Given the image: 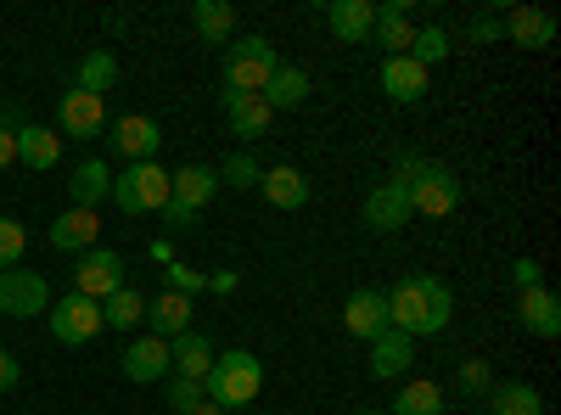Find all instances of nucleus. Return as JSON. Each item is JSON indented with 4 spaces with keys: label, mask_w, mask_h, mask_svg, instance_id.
Instances as JSON below:
<instances>
[{
    "label": "nucleus",
    "mask_w": 561,
    "mask_h": 415,
    "mask_svg": "<svg viewBox=\"0 0 561 415\" xmlns=\"http://www.w3.org/2000/svg\"><path fill=\"white\" fill-rule=\"evenodd\" d=\"M382 298H388V326L404 332V337H438L449 326V314H455L449 287L438 281V275H427V269L404 275V281L393 292H382Z\"/></svg>",
    "instance_id": "1"
},
{
    "label": "nucleus",
    "mask_w": 561,
    "mask_h": 415,
    "mask_svg": "<svg viewBox=\"0 0 561 415\" xmlns=\"http://www.w3.org/2000/svg\"><path fill=\"white\" fill-rule=\"evenodd\" d=\"M259 388H264V365H259L253 348H225V354H214V371L203 377V393H208L219 410L253 404Z\"/></svg>",
    "instance_id": "2"
},
{
    "label": "nucleus",
    "mask_w": 561,
    "mask_h": 415,
    "mask_svg": "<svg viewBox=\"0 0 561 415\" xmlns=\"http://www.w3.org/2000/svg\"><path fill=\"white\" fill-rule=\"evenodd\" d=\"M107 203H118V214H129V219L163 214V203H169V169H158V163H124V174H113Z\"/></svg>",
    "instance_id": "3"
},
{
    "label": "nucleus",
    "mask_w": 561,
    "mask_h": 415,
    "mask_svg": "<svg viewBox=\"0 0 561 415\" xmlns=\"http://www.w3.org/2000/svg\"><path fill=\"white\" fill-rule=\"evenodd\" d=\"M280 57L264 34H248L225 51V90H237V96H264V84L275 79Z\"/></svg>",
    "instance_id": "4"
},
{
    "label": "nucleus",
    "mask_w": 561,
    "mask_h": 415,
    "mask_svg": "<svg viewBox=\"0 0 561 415\" xmlns=\"http://www.w3.org/2000/svg\"><path fill=\"white\" fill-rule=\"evenodd\" d=\"M102 141H107V152H113L118 163H152L158 147H163V129H158V118H147V113H124V118H113V124L102 129Z\"/></svg>",
    "instance_id": "5"
},
{
    "label": "nucleus",
    "mask_w": 561,
    "mask_h": 415,
    "mask_svg": "<svg viewBox=\"0 0 561 415\" xmlns=\"http://www.w3.org/2000/svg\"><path fill=\"white\" fill-rule=\"evenodd\" d=\"M45 320H51V337L68 343V348H79V343H90V337H102V332H107L102 303H96V298H79V292L57 298L51 309H45Z\"/></svg>",
    "instance_id": "6"
},
{
    "label": "nucleus",
    "mask_w": 561,
    "mask_h": 415,
    "mask_svg": "<svg viewBox=\"0 0 561 415\" xmlns=\"http://www.w3.org/2000/svg\"><path fill=\"white\" fill-rule=\"evenodd\" d=\"M460 208V180L444 169V163H427L415 174V186H410V214L421 219H449Z\"/></svg>",
    "instance_id": "7"
},
{
    "label": "nucleus",
    "mask_w": 561,
    "mask_h": 415,
    "mask_svg": "<svg viewBox=\"0 0 561 415\" xmlns=\"http://www.w3.org/2000/svg\"><path fill=\"white\" fill-rule=\"evenodd\" d=\"M118 287H129V281H124V258H118V253H107V247L79 253V269H73V292H79V298L107 303Z\"/></svg>",
    "instance_id": "8"
},
{
    "label": "nucleus",
    "mask_w": 561,
    "mask_h": 415,
    "mask_svg": "<svg viewBox=\"0 0 561 415\" xmlns=\"http://www.w3.org/2000/svg\"><path fill=\"white\" fill-rule=\"evenodd\" d=\"M45 309H51V287H45V275H34V269H0V314L28 320V314H45Z\"/></svg>",
    "instance_id": "9"
},
{
    "label": "nucleus",
    "mask_w": 561,
    "mask_h": 415,
    "mask_svg": "<svg viewBox=\"0 0 561 415\" xmlns=\"http://www.w3.org/2000/svg\"><path fill=\"white\" fill-rule=\"evenodd\" d=\"M343 326H348V337H359V343H377V337L388 332V298H382L377 287L348 292V303H343Z\"/></svg>",
    "instance_id": "10"
},
{
    "label": "nucleus",
    "mask_w": 561,
    "mask_h": 415,
    "mask_svg": "<svg viewBox=\"0 0 561 415\" xmlns=\"http://www.w3.org/2000/svg\"><path fill=\"white\" fill-rule=\"evenodd\" d=\"M57 135H79V141H96L107 129V102L102 96H84V90H68L62 107H57Z\"/></svg>",
    "instance_id": "11"
},
{
    "label": "nucleus",
    "mask_w": 561,
    "mask_h": 415,
    "mask_svg": "<svg viewBox=\"0 0 561 415\" xmlns=\"http://www.w3.org/2000/svg\"><path fill=\"white\" fill-rule=\"evenodd\" d=\"M517 326L528 332V337H561V298L550 292V287H528V292H517Z\"/></svg>",
    "instance_id": "12"
},
{
    "label": "nucleus",
    "mask_w": 561,
    "mask_h": 415,
    "mask_svg": "<svg viewBox=\"0 0 561 415\" xmlns=\"http://www.w3.org/2000/svg\"><path fill=\"white\" fill-rule=\"evenodd\" d=\"M118 365H124V382H140V388H147V382H163V377L174 371L163 337H140V343H129Z\"/></svg>",
    "instance_id": "13"
},
{
    "label": "nucleus",
    "mask_w": 561,
    "mask_h": 415,
    "mask_svg": "<svg viewBox=\"0 0 561 415\" xmlns=\"http://www.w3.org/2000/svg\"><path fill=\"white\" fill-rule=\"evenodd\" d=\"M102 237V219L96 208H68L62 219H51V247L57 253H90Z\"/></svg>",
    "instance_id": "14"
},
{
    "label": "nucleus",
    "mask_w": 561,
    "mask_h": 415,
    "mask_svg": "<svg viewBox=\"0 0 561 415\" xmlns=\"http://www.w3.org/2000/svg\"><path fill=\"white\" fill-rule=\"evenodd\" d=\"M219 107H225V118H230V135H237V141H259V135L270 129V102L264 96H237V90H225L219 96Z\"/></svg>",
    "instance_id": "15"
},
{
    "label": "nucleus",
    "mask_w": 561,
    "mask_h": 415,
    "mask_svg": "<svg viewBox=\"0 0 561 415\" xmlns=\"http://www.w3.org/2000/svg\"><path fill=\"white\" fill-rule=\"evenodd\" d=\"M259 192H264V203H270V208L293 214V208H304V203H309V180H304V169H293V163H275V169H264Z\"/></svg>",
    "instance_id": "16"
},
{
    "label": "nucleus",
    "mask_w": 561,
    "mask_h": 415,
    "mask_svg": "<svg viewBox=\"0 0 561 415\" xmlns=\"http://www.w3.org/2000/svg\"><path fill=\"white\" fill-rule=\"evenodd\" d=\"M415 365V337H404V332H382L377 343H370V377L377 382H393V377H404Z\"/></svg>",
    "instance_id": "17"
},
{
    "label": "nucleus",
    "mask_w": 561,
    "mask_h": 415,
    "mask_svg": "<svg viewBox=\"0 0 561 415\" xmlns=\"http://www.w3.org/2000/svg\"><path fill=\"white\" fill-rule=\"evenodd\" d=\"M370 39H377L388 57H404L410 39H415V28H410V0H382L377 23H370Z\"/></svg>",
    "instance_id": "18"
},
{
    "label": "nucleus",
    "mask_w": 561,
    "mask_h": 415,
    "mask_svg": "<svg viewBox=\"0 0 561 415\" xmlns=\"http://www.w3.org/2000/svg\"><path fill=\"white\" fill-rule=\"evenodd\" d=\"M382 90H388V102L415 107L421 96H427V68L410 62V57H382Z\"/></svg>",
    "instance_id": "19"
},
{
    "label": "nucleus",
    "mask_w": 561,
    "mask_h": 415,
    "mask_svg": "<svg viewBox=\"0 0 561 415\" xmlns=\"http://www.w3.org/2000/svg\"><path fill=\"white\" fill-rule=\"evenodd\" d=\"M404 219H410V192L393 186V180H382V186L365 197V224L377 230V237H388V230H399Z\"/></svg>",
    "instance_id": "20"
},
{
    "label": "nucleus",
    "mask_w": 561,
    "mask_h": 415,
    "mask_svg": "<svg viewBox=\"0 0 561 415\" xmlns=\"http://www.w3.org/2000/svg\"><path fill=\"white\" fill-rule=\"evenodd\" d=\"M147 326H152V337H163V343L185 337V332H192V298H180V292H158V298L147 303Z\"/></svg>",
    "instance_id": "21"
},
{
    "label": "nucleus",
    "mask_w": 561,
    "mask_h": 415,
    "mask_svg": "<svg viewBox=\"0 0 561 415\" xmlns=\"http://www.w3.org/2000/svg\"><path fill=\"white\" fill-rule=\"evenodd\" d=\"M325 23H332V34L343 45H359V39H370L377 7H370V0H332V7H325Z\"/></svg>",
    "instance_id": "22"
},
{
    "label": "nucleus",
    "mask_w": 561,
    "mask_h": 415,
    "mask_svg": "<svg viewBox=\"0 0 561 415\" xmlns=\"http://www.w3.org/2000/svg\"><path fill=\"white\" fill-rule=\"evenodd\" d=\"M107 192H113V169H107L102 158H84V163L73 169V180H68L73 208H102V203H107Z\"/></svg>",
    "instance_id": "23"
},
{
    "label": "nucleus",
    "mask_w": 561,
    "mask_h": 415,
    "mask_svg": "<svg viewBox=\"0 0 561 415\" xmlns=\"http://www.w3.org/2000/svg\"><path fill=\"white\" fill-rule=\"evenodd\" d=\"M214 186H219V174H214L208 163H185V169L169 174V197H174L180 208H192V214L214 197Z\"/></svg>",
    "instance_id": "24"
},
{
    "label": "nucleus",
    "mask_w": 561,
    "mask_h": 415,
    "mask_svg": "<svg viewBox=\"0 0 561 415\" xmlns=\"http://www.w3.org/2000/svg\"><path fill=\"white\" fill-rule=\"evenodd\" d=\"M18 163H28V169H57V163H62V135L45 129V124H23V129H18Z\"/></svg>",
    "instance_id": "25"
},
{
    "label": "nucleus",
    "mask_w": 561,
    "mask_h": 415,
    "mask_svg": "<svg viewBox=\"0 0 561 415\" xmlns=\"http://www.w3.org/2000/svg\"><path fill=\"white\" fill-rule=\"evenodd\" d=\"M169 365H174V377L203 382V377L214 371V343H208L203 332H185V337H174V343H169Z\"/></svg>",
    "instance_id": "26"
},
{
    "label": "nucleus",
    "mask_w": 561,
    "mask_h": 415,
    "mask_svg": "<svg viewBox=\"0 0 561 415\" xmlns=\"http://www.w3.org/2000/svg\"><path fill=\"white\" fill-rule=\"evenodd\" d=\"M113 84H118V57L107 51V45H96V51H84V57H79L73 90H84V96H107Z\"/></svg>",
    "instance_id": "27"
},
{
    "label": "nucleus",
    "mask_w": 561,
    "mask_h": 415,
    "mask_svg": "<svg viewBox=\"0 0 561 415\" xmlns=\"http://www.w3.org/2000/svg\"><path fill=\"white\" fill-rule=\"evenodd\" d=\"M192 28H197L203 45H230L237 7H230V0H197V7H192Z\"/></svg>",
    "instance_id": "28"
},
{
    "label": "nucleus",
    "mask_w": 561,
    "mask_h": 415,
    "mask_svg": "<svg viewBox=\"0 0 561 415\" xmlns=\"http://www.w3.org/2000/svg\"><path fill=\"white\" fill-rule=\"evenodd\" d=\"M505 34L517 39V45H528V51H545V45L556 39V18L539 12V7H517V12L505 18Z\"/></svg>",
    "instance_id": "29"
},
{
    "label": "nucleus",
    "mask_w": 561,
    "mask_h": 415,
    "mask_svg": "<svg viewBox=\"0 0 561 415\" xmlns=\"http://www.w3.org/2000/svg\"><path fill=\"white\" fill-rule=\"evenodd\" d=\"M264 102H270V113L304 107V102H309V73H304V68H287V62H280V68H275V79L264 84Z\"/></svg>",
    "instance_id": "30"
},
{
    "label": "nucleus",
    "mask_w": 561,
    "mask_h": 415,
    "mask_svg": "<svg viewBox=\"0 0 561 415\" xmlns=\"http://www.w3.org/2000/svg\"><path fill=\"white\" fill-rule=\"evenodd\" d=\"M388 415H444V388L438 382H404L393 393V410Z\"/></svg>",
    "instance_id": "31"
},
{
    "label": "nucleus",
    "mask_w": 561,
    "mask_h": 415,
    "mask_svg": "<svg viewBox=\"0 0 561 415\" xmlns=\"http://www.w3.org/2000/svg\"><path fill=\"white\" fill-rule=\"evenodd\" d=\"M489 410L494 415H545V399L528 382H505V388H489Z\"/></svg>",
    "instance_id": "32"
},
{
    "label": "nucleus",
    "mask_w": 561,
    "mask_h": 415,
    "mask_svg": "<svg viewBox=\"0 0 561 415\" xmlns=\"http://www.w3.org/2000/svg\"><path fill=\"white\" fill-rule=\"evenodd\" d=\"M102 320L113 332H129V326H140V320H147V298H140L135 287H118L107 303H102Z\"/></svg>",
    "instance_id": "33"
},
{
    "label": "nucleus",
    "mask_w": 561,
    "mask_h": 415,
    "mask_svg": "<svg viewBox=\"0 0 561 415\" xmlns=\"http://www.w3.org/2000/svg\"><path fill=\"white\" fill-rule=\"evenodd\" d=\"M214 174H219V186H230V192H253L259 180H264V169H259V158H253V152H230Z\"/></svg>",
    "instance_id": "34"
},
{
    "label": "nucleus",
    "mask_w": 561,
    "mask_h": 415,
    "mask_svg": "<svg viewBox=\"0 0 561 415\" xmlns=\"http://www.w3.org/2000/svg\"><path fill=\"white\" fill-rule=\"evenodd\" d=\"M404 57H410V62H421V68L433 73V68L449 57V34H444L438 23H433V28H415V39H410V51H404Z\"/></svg>",
    "instance_id": "35"
},
{
    "label": "nucleus",
    "mask_w": 561,
    "mask_h": 415,
    "mask_svg": "<svg viewBox=\"0 0 561 415\" xmlns=\"http://www.w3.org/2000/svg\"><path fill=\"white\" fill-rule=\"evenodd\" d=\"M23 253H28V230L12 214H0V269H18Z\"/></svg>",
    "instance_id": "36"
},
{
    "label": "nucleus",
    "mask_w": 561,
    "mask_h": 415,
    "mask_svg": "<svg viewBox=\"0 0 561 415\" xmlns=\"http://www.w3.org/2000/svg\"><path fill=\"white\" fill-rule=\"evenodd\" d=\"M208 287V275H197L192 264H180V258H169V269H163V292H180V298H197Z\"/></svg>",
    "instance_id": "37"
},
{
    "label": "nucleus",
    "mask_w": 561,
    "mask_h": 415,
    "mask_svg": "<svg viewBox=\"0 0 561 415\" xmlns=\"http://www.w3.org/2000/svg\"><path fill=\"white\" fill-rule=\"evenodd\" d=\"M455 388H460V393H472V399H483V393L494 388L489 359H460V377H455Z\"/></svg>",
    "instance_id": "38"
},
{
    "label": "nucleus",
    "mask_w": 561,
    "mask_h": 415,
    "mask_svg": "<svg viewBox=\"0 0 561 415\" xmlns=\"http://www.w3.org/2000/svg\"><path fill=\"white\" fill-rule=\"evenodd\" d=\"M203 399H208V393H203V382H192V377H174V382H169V410H180V415H192Z\"/></svg>",
    "instance_id": "39"
},
{
    "label": "nucleus",
    "mask_w": 561,
    "mask_h": 415,
    "mask_svg": "<svg viewBox=\"0 0 561 415\" xmlns=\"http://www.w3.org/2000/svg\"><path fill=\"white\" fill-rule=\"evenodd\" d=\"M421 169H427V158H415V152H393V174H388V180H393V186H404V192H410Z\"/></svg>",
    "instance_id": "40"
},
{
    "label": "nucleus",
    "mask_w": 561,
    "mask_h": 415,
    "mask_svg": "<svg viewBox=\"0 0 561 415\" xmlns=\"http://www.w3.org/2000/svg\"><path fill=\"white\" fill-rule=\"evenodd\" d=\"M511 281H517V292L545 287V269H539V258H517V264H511Z\"/></svg>",
    "instance_id": "41"
},
{
    "label": "nucleus",
    "mask_w": 561,
    "mask_h": 415,
    "mask_svg": "<svg viewBox=\"0 0 561 415\" xmlns=\"http://www.w3.org/2000/svg\"><path fill=\"white\" fill-rule=\"evenodd\" d=\"M466 34H472L478 45H489V39H500V34H505V18H489V12H478V18H472V28H466Z\"/></svg>",
    "instance_id": "42"
},
{
    "label": "nucleus",
    "mask_w": 561,
    "mask_h": 415,
    "mask_svg": "<svg viewBox=\"0 0 561 415\" xmlns=\"http://www.w3.org/2000/svg\"><path fill=\"white\" fill-rule=\"evenodd\" d=\"M163 219H169V230H192V219H197V214H192V208H180V203L169 197V203H163Z\"/></svg>",
    "instance_id": "43"
},
{
    "label": "nucleus",
    "mask_w": 561,
    "mask_h": 415,
    "mask_svg": "<svg viewBox=\"0 0 561 415\" xmlns=\"http://www.w3.org/2000/svg\"><path fill=\"white\" fill-rule=\"evenodd\" d=\"M18 388V359H12V348H0V393H12Z\"/></svg>",
    "instance_id": "44"
},
{
    "label": "nucleus",
    "mask_w": 561,
    "mask_h": 415,
    "mask_svg": "<svg viewBox=\"0 0 561 415\" xmlns=\"http://www.w3.org/2000/svg\"><path fill=\"white\" fill-rule=\"evenodd\" d=\"M12 163H18V135L0 124V169H12Z\"/></svg>",
    "instance_id": "45"
},
{
    "label": "nucleus",
    "mask_w": 561,
    "mask_h": 415,
    "mask_svg": "<svg viewBox=\"0 0 561 415\" xmlns=\"http://www.w3.org/2000/svg\"><path fill=\"white\" fill-rule=\"evenodd\" d=\"M208 287H214V292H237V275H230V269H225V275H208Z\"/></svg>",
    "instance_id": "46"
},
{
    "label": "nucleus",
    "mask_w": 561,
    "mask_h": 415,
    "mask_svg": "<svg viewBox=\"0 0 561 415\" xmlns=\"http://www.w3.org/2000/svg\"><path fill=\"white\" fill-rule=\"evenodd\" d=\"M192 415H225V410H219V404H214V399H203V404H197V410H192Z\"/></svg>",
    "instance_id": "47"
},
{
    "label": "nucleus",
    "mask_w": 561,
    "mask_h": 415,
    "mask_svg": "<svg viewBox=\"0 0 561 415\" xmlns=\"http://www.w3.org/2000/svg\"><path fill=\"white\" fill-rule=\"evenodd\" d=\"M359 415H388V410H359Z\"/></svg>",
    "instance_id": "48"
},
{
    "label": "nucleus",
    "mask_w": 561,
    "mask_h": 415,
    "mask_svg": "<svg viewBox=\"0 0 561 415\" xmlns=\"http://www.w3.org/2000/svg\"><path fill=\"white\" fill-rule=\"evenodd\" d=\"M225 415H248V410H225Z\"/></svg>",
    "instance_id": "49"
}]
</instances>
